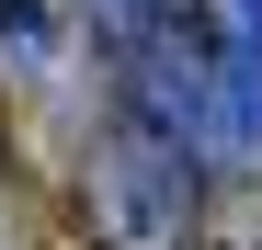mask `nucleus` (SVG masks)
Returning a JSON list of instances; mask_svg holds the SVG:
<instances>
[{
  "label": "nucleus",
  "instance_id": "nucleus-1",
  "mask_svg": "<svg viewBox=\"0 0 262 250\" xmlns=\"http://www.w3.org/2000/svg\"><path fill=\"white\" fill-rule=\"evenodd\" d=\"M183 12H194V0H92V23L114 34L125 57H160V46H183Z\"/></svg>",
  "mask_w": 262,
  "mask_h": 250
}]
</instances>
